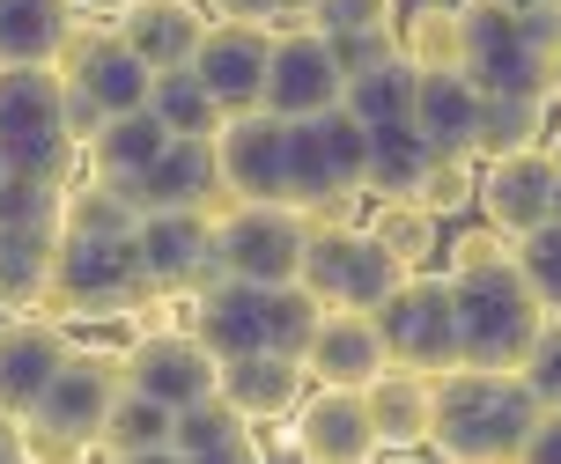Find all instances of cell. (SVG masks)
<instances>
[{
    "label": "cell",
    "instance_id": "cell-1",
    "mask_svg": "<svg viewBox=\"0 0 561 464\" xmlns=\"http://www.w3.org/2000/svg\"><path fill=\"white\" fill-rule=\"evenodd\" d=\"M539 420V398L517 369H473V361H450L444 376L428 383V442L444 457L466 464H517L525 436Z\"/></svg>",
    "mask_w": 561,
    "mask_h": 464
},
{
    "label": "cell",
    "instance_id": "cell-2",
    "mask_svg": "<svg viewBox=\"0 0 561 464\" xmlns=\"http://www.w3.org/2000/svg\"><path fill=\"white\" fill-rule=\"evenodd\" d=\"M178 317L215 347V355H259V347H280V355H304L310 339V317H318V302H310L304 280H274V288H259V280H229L215 274L207 288L178 302Z\"/></svg>",
    "mask_w": 561,
    "mask_h": 464
},
{
    "label": "cell",
    "instance_id": "cell-3",
    "mask_svg": "<svg viewBox=\"0 0 561 464\" xmlns=\"http://www.w3.org/2000/svg\"><path fill=\"white\" fill-rule=\"evenodd\" d=\"M561 45V8L517 15L495 0H458V74L480 96H547V53Z\"/></svg>",
    "mask_w": 561,
    "mask_h": 464
},
{
    "label": "cell",
    "instance_id": "cell-4",
    "mask_svg": "<svg viewBox=\"0 0 561 464\" xmlns=\"http://www.w3.org/2000/svg\"><path fill=\"white\" fill-rule=\"evenodd\" d=\"M148 302H156V288H148L134 229L126 236H75V229H59L53 288H45V310L59 325H118V317H140Z\"/></svg>",
    "mask_w": 561,
    "mask_h": 464
},
{
    "label": "cell",
    "instance_id": "cell-5",
    "mask_svg": "<svg viewBox=\"0 0 561 464\" xmlns=\"http://www.w3.org/2000/svg\"><path fill=\"white\" fill-rule=\"evenodd\" d=\"M363 163H369V126L355 111H318L288 118V207H304L310 229L325 221H363Z\"/></svg>",
    "mask_w": 561,
    "mask_h": 464
},
{
    "label": "cell",
    "instance_id": "cell-6",
    "mask_svg": "<svg viewBox=\"0 0 561 464\" xmlns=\"http://www.w3.org/2000/svg\"><path fill=\"white\" fill-rule=\"evenodd\" d=\"M450 295H458V361H473V369H517L525 361L547 310H539V295L517 274V251L458 266Z\"/></svg>",
    "mask_w": 561,
    "mask_h": 464
},
{
    "label": "cell",
    "instance_id": "cell-7",
    "mask_svg": "<svg viewBox=\"0 0 561 464\" xmlns=\"http://www.w3.org/2000/svg\"><path fill=\"white\" fill-rule=\"evenodd\" d=\"M0 163L37 170L53 185L82 177V148L59 111V67H0Z\"/></svg>",
    "mask_w": 561,
    "mask_h": 464
},
{
    "label": "cell",
    "instance_id": "cell-8",
    "mask_svg": "<svg viewBox=\"0 0 561 464\" xmlns=\"http://www.w3.org/2000/svg\"><path fill=\"white\" fill-rule=\"evenodd\" d=\"M126 391V355H104V347H75L59 361V376L45 383V398L23 413L30 450H53V457H82L96 450V428L112 398Z\"/></svg>",
    "mask_w": 561,
    "mask_h": 464
},
{
    "label": "cell",
    "instance_id": "cell-9",
    "mask_svg": "<svg viewBox=\"0 0 561 464\" xmlns=\"http://www.w3.org/2000/svg\"><path fill=\"white\" fill-rule=\"evenodd\" d=\"M296 280L310 288L318 310H377V302L407 280V266L369 236V221H325V229L304 236Z\"/></svg>",
    "mask_w": 561,
    "mask_h": 464
},
{
    "label": "cell",
    "instance_id": "cell-10",
    "mask_svg": "<svg viewBox=\"0 0 561 464\" xmlns=\"http://www.w3.org/2000/svg\"><path fill=\"white\" fill-rule=\"evenodd\" d=\"M369 317H377V339L399 369L444 376L458 361V295H450V274H436V266H414Z\"/></svg>",
    "mask_w": 561,
    "mask_h": 464
},
{
    "label": "cell",
    "instance_id": "cell-11",
    "mask_svg": "<svg viewBox=\"0 0 561 464\" xmlns=\"http://www.w3.org/2000/svg\"><path fill=\"white\" fill-rule=\"evenodd\" d=\"M304 236H310L304 207H288V199H229L215 214V266L229 280L274 288V280H296Z\"/></svg>",
    "mask_w": 561,
    "mask_h": 464
},
{
    "label": "cell",
    "instance_id": "cell-12",
    "mask_svg": "<svg viewBox=\"0 0 561 464\" xmlns=\"http://www.w3.org/2000/svg\"><path fill=\"white\" fill-rule=\"evenodd\" d=\"M53 67H59V82L75 89V96H89L104 118H112V111H140L148 104V82H156L148 59H140L104 15H89V23L67 30V45H59Z\"/></svg>",
    "mask_w": 561,
    "mask_h": 464
},
{
    "label": "cell",
    "instance_id": "cell-13",
    "mask_svg": "<svg viewBox=\"0 0 561 464\" xmlns=\"http://www.w3.org/2000/svg\"><path fill=\"white\" fill-rule=\"evenodd\" d=\"M126 383L178 413V406H193V398H207V391H222V355L185 317L178 325H140V339L126 347Z\"/></svg>",
    "mask_w": 561,
    "mask_h": 464
},
{
    "label": "cell",
    "instance_id": "cell-14",
    "mask_svg": "<svg viewBox=\"0 0 561 464\" xmlns=\"http://www.w3.org/2000/svg\"><path fill=\"white\" fill-rule=\"evenodd\" d=\"M134 244H140V266H148V288L170 302H185L193 288L222 274L215 266V214L207 207H148L134 221Z\"/></svg>",
    "mask_w": 561,
    "mask_h": 464
},
{
    "label": "cell",
    "instance_id": "cell-15",
    "mask_svg": "<svg viewBox=\"0 0 561 464\" xmlns=\"http://www.w3.org/2000/svg\"><path fill=\"white\" fill-rule=\"evenodd\" d=\"M266 59H274V23H237V15H207L193 45V74L222 111H259L266 96Z\"/></svg>",
    "mask_w": 561,
    "mask_h": 464
},
{
    "label": "cell",
    "instance_id": "cell-16",
    "mask_svg": "<svg viewBox=\"0 0 561 464\" xmlns=\"http://www.w3.org/2000/svg\"><path fill=\"white\" fill-rule=\"evenodd\" d=\"M340 89H347V74H340L333 45L310 23H274V59H266V96L259 104L274 118H318V111L340 104Z\"/></svg>",
    "mask_w": 561,
    "mask_h": 464
},
{
    "label": "cell",
    "instance_id": "cell-17",
    "mask_svg": "<svg viewBox=\"0 0 561 464\" xmlns=\"http://www.w3.org/2000/svg\"><path fill=\"white\" fill-rule=\"evenodd\" d=\"M215 170L229 199H288V118L274 111H229L215 134Z\"/></svg>",
    "mask_w": 561,
    "mask_h": 464
},
{
    "label": "cell",
    "instance_id": "cell-18",
    "mask_svg": "<svg viewBox=\"0 0 561 464\" xmlns=\"http://www.w3.org/2000/svg\"><path fill=\"white\" fill-rule=\"evenodd\" d=\"M554 155H547V140L539 148H517V155H488L473 170V207L488 229H503V236H525L539 221L554 214Z\"/></svg>",
    "mask_w": 561,
    "mask_h": 464
},
{
    "label": "cell",
    "instance_id": "cell-19",
    "mask_svg": "<svg viewBox=\"0 0 561 464\" xmlns=\"http://www.w3.org/2000/svg\"><path fill=\"white\" fill-rule=\"evenodd\" d=\"M67 355H75V332L59 325L53 310H8L0 317V413L23 420Z\"/></svg>",
    "mask_w": 561,
    "mask_h": 464
},
{
    "label": "cell",
    "instance_id": "cell-20",
    "mask_svg": "<svg viewBox=\"0 0 561 464\" xmlns=\"http://www.w3.org/2000/svg\"><path fill=\"white\" fill-rule=\"evenodd\" d=\"M288 420H296V450H304L310 464H363L369 450H377L363 391H347V383H310L304 406L288 413Z\"/></svg>",
    "mask_w": 561,
    "mask_h": 464
},
{
    "label": "cell",
    "instance_id": "cell-21",
    "mask_svg": "<svg viewBox=\"0 0 561 464\" xmlns=\"http://www.w3.org/2000/svg\"><path fill=\"white\" fill-rule=\"evenodd\" d=\"M134 199L140 214L148 207H207V214H222L229 192H222V170H215V140H193V134H170L163 155L134 177Z\"/></svg>",
    "mask_w": 561,
    "mask_h": 464
},
{
    "label": "cell",
    "instance_id": "cell-22",
    "mask_svg": "<svg viewBox=\"0 0 561 464\" xmlns=\"http://www.w3.org/2000/svg\"><path fill=\"white\" fill-rule=\"evenodd\" d=\"M304 369H310V383H347V391H363L377 369H392V355H385L369 310H318V317H310V339H304Z\"/></svg>",
    "mask_w": 561,
    "mask_h": 464
},
{
    "label": "cell",
    "instance_id": "cell-23",
    "mask_svg": "<svg viewBox=\"0 0 561 464\" xmlns=\"http://www.w3.org/2000/svg\"><path fill=\"white\" fill-rule=\"evenodd\" d=\"M310 391L304 355H280V347H259V355H229L222 361V398L244 420H288Z\"/></svg>",
    "mask_w": 561,
    "mask_h": 464
},
{
    "label": "cell",
    "instance_id": "cell-24",
    "mask_svg": "<svg viewBox=\"0 0 561 464\" xmlns=\"http://www.w3.org/2000/svg\"><path fill=\"white\" fill-rule=\"evenodd\" d=\"M112 30L148 59V74H170V67H193V45L207 30V0H134L118 8Z\"/></svg>",
    "mask_w": 561,
    "mask_h": 464
},
{
    "label": "cell",
    "instance_id": "cell-25",
    "mask_svg": "<svg viewBox=\"0 0 561 464\" xmlns=\"http://www.w3.org/2000/svg\"><path fill=\"white\" fill-rule=\"evenodd\" d=\"M414 134L436 148V155H473V118H480V89L458 74V67H421L414 82Z\"/></svg>",
    "mask_w": 561,
    "mask_h": 464
},
{
    "label": "cell",
    "instance_id": "cell-26",
    "mask_svg": "<svg viewBox=\"0 0 561 464\" xmlns=\"http://www.w3.org/2000/svg\"><path fill=\"white\" fill-rule=\"evenodd\" d=\"M163 140H170V126L148 104H140V111H112V118L82 140V170H89V177H104V185H118V192H134V177L163 155Z\"/></svg>",
    "mask_w": 561,
    "mask_h": 464
},
{
    "label": "cell",
    "instance_id": "cell-27",
    "mask_svg": "<svg viewBox=\"0 0 561 464\" xmlns=\"http://www.w3.org/2000/svg\"><path fill=\"white\" fill-rule=\"evenodd\" d=\"M53 258H59V221H0V317L45 310Z\"/></svg>",
    "mask_w": 561,
    "mask_h": 464
},
{
    "label": "cell",
    "instance_id": "cell-28",
    "mask_svg": "<svg viewBox=\"0 0 561 464\" xmlns=\"http://www.w3.org/2000/svg\"><path fill=\"white\" fill-rule=\"evenodd\" d=\"M428 383L421 369H377L363 383V406H369V428H377V450H421L428 442Z\"/></svg>",
    "mask_w": 561,
    "mask_h": 464
},
{
    "label": "cell",
    "instance_id": "cell-29",
    "mask_svg": "<svg viewBox=\"0 0 561 464\" xmlns=\"http://www.w3.org/2000/svg\"><path fill=\"white\" fill-rule=\"evenodd\" d=\"M252 450H259V420H244L222 391H207V398L170 413V457L199 464V457H252Z\"/></svg>",
    "mask_w": 561,
    "mask_h": 464
},
{
    "label": "cell",
    "instance_id": "cell-30",
    "mask_svg": "<svg viewBox=\"0 0 561 464\" xmlns=\"http://www.w3.org/2000/svg\"><path fill=\"white\" fill-rule=\"evenodd\" d=\"M75 23V0H0V67H53Z\"/></svg>",
    "mask_w": 561,
    "mask_h": 464
},
{
    "label": "cell",
    "instance_id": "cell-31",
    "mask_svg": "<svg viewBox=\"0 0 561 464\" xmlns=\"http://www.w3.org/2000/svg\"><path fill=\"white\" fill-rule=\"evenodd\" d=\"M436 163V148L414 134V118L369 126V163H363V199H414L421 177Z\"/></svg>",
    "mask_w": 561,
    "mask_h": 464
},
{
    "label": "cell",
    "instance_id": "cell-32",
    "mask_svg": "<svg viewBox=\"0 0 561 464\" xmlns=\"http://www.w3.org/2000/svg\"><path fill=\"white\" fill-rule=\"evenodd\" d=\"M414 82H421V67L407 59V45L385 59H369V67H355L347 74V89H340V111H355L363 126H392V118H407L414 111Z\"/></svg>",
    "mask_w": 561,
    "mask_h": 464
},
{
    "label": "cell",
    "instance_id": "cell-33",
    "mask_svg": "<svg viewBox=\"0 0 561 464\" xmlns=\"http://www.w3.org/2000/svg\"><path fill=\"white\" fill-rule=\"evenodd\" d=\"M96 450L104 457H170V406H156L148 391H118L112 413H104V428H96Z\"/></svg>",
    "mask_w": 561,
    "mask_h": 464
},
{
    "label": "cell",
    "instance_id": "cell-34",
    "mask_svg": "<svg viewBox=\"0 0 561 464\" xmlns=\"http://www.w3.org/2000/svg\"><path fill=\"white\" fill-rule=\"evenodd\" d=\"M547 96H480V118H473V163L488 155H517V148H539L547 140Z\"/></svg>",
    "mask_w": 561,
    "mask_h": 464
},
{
    "label": "cell",
    "instance_id": "cell-35",
    "mask_svg": "<svg viewBox=\"0 0 561 464\" xmlns=\"http://www.w3.org/2000/svg\"><path fill=\"white\" fill-rule=\"evenodd\" d=\"M148 111L163 118L170 134H193V140H215V134H222V118H229V111L215 104L207 89H199L193 67H170V74H156V82H148Z\"/></svg>",
    "mask_w": 561,
    "mask_h": 464
},
{
    "label": "cell",
    "instance_id": "cell-36",
    "mask_svg": "<svg viewBox=\"0 0 561 464\" xmlns=\"http://www.w3.org/2000/svg\"><path fill=\"white\" fill-rule=\"evenodd\" d=\"M363 221H369V236L392 251L407 274H414V266H428V258H436V236H444V221L428 214L421 199H377Z\"/></svg>",
    "mask_w": 561,
    "mask_h": 464
},
{
    "label": "cell",
    "instance_id": "cell-37",
    "mask_svg": "<svg viewBox=\"0 0 561 464\" xmlns=\"http://www.w3.org/2000/svg\"><path fill=\"white\" fill-rule=\"evenodd\" d=\"M140 221V207L126 199L118 185H104V177H75L67 185V199H59V229H75V236H126Z\"/></svg>",
    "mask_w": 561,
    "mask_h": 464
},
{
    "label": "cell",
    "instance_id": "cell-38",
    "mask_svg": "<svg viewBox=\"0 0 561 464\" xmlns=\"http://www.w3.org/2000/svg\"><path fill=\"white\" fill-rule=\"evenodd\" d=\"M399 45L414 67H458V0H421L399 23Z\"/></svg>",
    "mask_w": 561,
    "mask_h": 464
},
{
    "label": "cell",
    "instance_id": "cell-39",
    "mask_svg": "<svg viewBox=\"0 0 561 464\" xmlns=\"http://www.w3.org/2000/svg\"><path fill=\"white\" fill-rule=\"evenodd\" d=\"M510 251H517V274H525V288L539 295V310H561V221L547 214L539 229L510 236Z\"/></svg>",
    "mask_w": 561,
    "mask_h": 464
},
{
    "label": "cell",
    "instance_id": "cell-40",
    "mask_svg": "<svg viewBox=\"0 0 561 464\" xmlns=\"http://www.w3.org/2000/svg\"><path fill=\"white\" fill-rule=\"evenodd\" d=\"M304 23L318 37H363V30H399V8L392 0H310Z\"/></svg>",
    "mask_w": 561,
    "mask_h": 464
},
{
    "label": "cell",
    "instance_id": "cell-41",
    "mask_svg": "<svg viewBox=\"0 0 561 464\" xmlns=\"http://www.w3.org/2000/svg\"><path fill=\"white\" fill-rule=\"evenodd\" d=\"M473 155H436V163H428V177H421V207H428V214L436 221H450V214H466V207H473Z\"/></svg>",
    "mask_w": 561,
    "mask_h": 464
},
{
    "label": "cell",
    "instance_id": "cell-42",
    "mask_svg": "<svg viewBox=\"0 0 561 464\" xmlns=\"http://www.w3.org/2000/svg\"><path fill=\"white\" fill-rule=\"evenodd\" d=\"M517 376L533 383L539 406H561V310H547L533 332V347H525V361H517Z\"/></svg>",
    "mask_w": 561,
    "mask_h": 464
},
{
    "label": "cell",
    "instance_id": "cell-43",
    "mask_svg": "<svg viewBox=\"0 0 561 464\" xmlns=\"http://www.w3.org/2000/svg\"><path fill=\"white\" fill-rule=\"evenodd\" d=\"M525 464H561V406H539L533 436H525Z\"/></svg>",
    "mask_w": 561,
    "mask_h": 464
},
{
    "label": "cell",
    "instance_id": "cell-44",
    "mask_svg": "<svg viewBox=\"0 0 561 464\" xmlns=\"http://www.w3.org/2000/svg\"><path fill=\"white\" fill-rule=\"evenodd\" d=\"M207 15H237V23H274V0H207Z\"/></svg>",
    "mask_w": 561,
    "mask_h": 464
},
{
    "label": "cell",
    "instance_id": "cell-45",
    "mask_svg": "<svg viewBox=\"0 0 561 464\" xmlns=\"http://www.w3.org/2000/svg\"><path fill=\"white\" fill-rule=\"evenodd\" d=\"M23 450H30V428L15 420V413H0V464H15Z\"/></svg>",
    "mask_w": 561,
    "mask_h": 464
},
{
    "label": "cell",
    "instance_id": "cell-46",
    "mask_svg": "<svg viewBox=\"0 0 561 464\" xmlns=\"http://www.w3.org/2000/svg\"><path fill=\"white\" fill-rule=\"evenodd\" d=\"M75 8H82V15H104V23H112L118 8H134V0H75Z\"/></svg>",
    "mask_w": 561,
    "mask_h": 464
},
{
    "label": "cell",
    "instance_id": "cell-47",
    "mask_svg": "<svg viewBox=\"0 0 561 464\" xmlns=\"http://www.w3.org/2000/svg\"><path fill=\"white\" fill-rule=\"evenodd\" d=\"M547 104H561V45L547 53Z\"/></svg>",
    "mask_w": 561,
    "mask_h": 464
},
{
    "label": "cell",
    "instance_id": "cell-48",
    "mask_svg": "<svg viewBox=\"0 0 561 464\" xmlns=\"http://www.w3.org/2000/svg\"><path fill=\"white\" fill-rule=\"evenodd\" d=\"M274 8H280L274 23H304V15H310V0H274Z\"/></svg>",
    "mask_w": 561,
    "mask_h": 464
},
{
    "label": "cell",
    "instance_id": "cell-49",
    "mask_svg": "<svg viewBox=\"0 0 561 464\" xmlns=\"http://www.w3.org/2000/svg\"><path fill=\"white\" fill-rule=\"evenodd\" d=\"M495 8H517V15H539V8H561V0H495Z\"/></svg>",
    "mask_w": 561,
    "mask_h": 464
},
{
    "label": "cell",
    "instance_id": "cell-50",
    "mask_svg": "<svg viewBox=\"0 0 561 464\" xmlns=\"http://www.w3.org/2000/svg\"><path fill=\"white\" fill-rule=\"evenodd\" d=\"M554 221H561V177H554Z\"/></svg>",
    "mask_w": 561,
    "mask_h": 464
}]
</instances>
